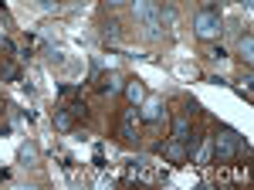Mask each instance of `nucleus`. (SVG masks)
<instances>
[{"instance_id": "obj_8", "label": "nucleus", "mask_w": 254, "mask_h": 190, "mask_svg": "<svg viewBox=\"0 0 254 190\" xmlns=\"http://www.w3.org/2000/svg\"><path fill=\"white\" fill-rule=\"evenodd\" d=\"M122 85H126V78H122V75H109V78H105V92H109V95L122 92Z\"/></svg>"}, {"instance_id": "obj_2", "label": "nucleus", "mask_w": 254, "mask_h": 190, "mask_svg": "<svg viewBox=\"0 0 254 190\" xmlns=\"http://www.w3.org/2000/svg\"><path fill=\"white\" fill-rule=\"evenodd\" d=\"M193 31H196V38H203V41H214L217 34H220V17H217V10H200L193 17Z\"/></svg>"}, {"instance_id": "obj_1", "label": "nucleus", "mask_w": 254, "mask_h": 190, "mask_svg": "<svg viewBox=\"0 0 254 190\" xmlns=\"http://www.w3.org/2000/svg\"><path fill=\"white\" fill-rule=\"evenodd\" d=\"M210 143H214V156L224 160V163H231V160L237 156V150H241V136H237L234 129H224V133L214 136Z\"/></svg>"}, {"instance_id": "obj_4", "label": "nucleus", "mask_w": 254, "mask_h": 190, "mask_svg": "<svg viewBox=\"0 0 254 190\" xmlns=\"http://www.w3.org/2000/svg\"><path fill=\"white\" fill-rule=\"evenodd\" d=\"M136 122H139V105H132V109H126L122 119H119V139L132 143L136 139Z\"/></svg>"}, {"instance_id": "obj_11", "label": "nucleus", "mask_w": 254, "mask_h": 190, "mask_svg": "<svg viewBox=\"0 0 254 190\" xmlns=\"http://www.w3.org/2000/svg\"><path fill=\"white\" fill-rule=\"evenodd\" d=\"M210 156H214V143H203V146L196 150V163H207Z\"/></svg>"}, {"instance_id": "obj_12", "label": "nucleus", "mask_w": 254, "mask_h": 190, "mask_svg": "<svg viewBox=\"0 0 254 190\" xmlns=\"http://www.w3.org/2000/svg\"><path fill=\"white\" fill-rule=\"evenodd\" d=\"M55 126H58V129H71V112H64V109H61V112L55 115Z\"/></svg>"}, {"instance_id": "obj_15", "label": "nucleus", "mask_w": 254, "mask_h": 190, "mask_svg": "<svg viewBox=\"0 0 254 190\" xmlns=\"http://www.w3.org/2000/svg\"><path fill=\"white\" fill-rule=\"evenodd\" d=\"M109 3H122V0H109Z\"/></svg>"}, {"instance_id": "obj_5", "label": "nucleus", "mask_w": 254, "mask_h": 190, "mask_svg": "<svg viewBox=\"0 0 254 190\" xmlns=\"http://www.w3.org/2000/svg\"><path fill=\"white\" fill-rule=\"evenodd\" d=\"M139 105H142L139 109V119H146V122H159L163 119V102L159 98H142Z\"/></svg>"}, {"instance_id": "obj_3", "label": "nucleus", "mask_w": 254, "mask_h": 190, "mask_svg": "<svg viewBox=\"0 0 254 190\" xmlns=\"http://www.w3.org/2000/svg\"><path fill=\"white\" fill-rule=\"evenodd\" d=\"M132 10H136V17L149 27V34H159L163 31V20H159V7L153 0H132Z\"/></svg>"}, {"instance_id": "obj_14", "label": "nucleus", "mask_w": 254, "mask_h": 190, "mask_svg": "<svg viewBox=\"0 0 254 190\" xmlns=\"http://www.w3.org/2000/svg\"><path fill=\"white\" fill-rule=\"evenodd\" d=\"M38 3H41V7H51V0H38Z\"/></svg>"}, {"instance_id": "obj_7", "label": "nucleus", "mask_w": 254, "mask_h": 190, "mask_svg": "<svg viewBox=\"0 0 254 190\" xmlns=\"http://www.w3.org/2000/svg\"><path fill=\"white\" fill-rule=\"evenodd\" d=\"M122 89H126V95H129V102H132V105H139V102L146 98V89H142V82H126Z\"/></svg>"}, {"instance_id": "obj_6", "label": "nucleus", "mask_w": 254, "mask_h": 190, "mask_svg": "<svg viewBox=\"0 0 254 190\" xmlns=\"http://www.w3.org/2000/svg\"><path fill=\"white\" fill-rule=\"evenodd\" d=\"M170 133H173L176 143H187V139H190V119H187V115H176V119H173V129H170Z\"/></svg>"}, {"instance_id": "obj_10", "label": "nucleus", "mask_w": 254, "mask_h": 190, "mask_svg": "<svg viewBox=\"0 0 254 190\" xmlns=\"http://www.w3.org/2000/svg\"><path fill=\"white\" fill-rule=\"evenodd\" d=\"M166 156H170V160H176V163H180V160H187V150H183V146H180V143H170V146H166Z\"/></svg>"}, {"instance_id": "obj_13", "label": "nucleus", "mask_w": 254, "mask_h": 190, "mask_svg": "<svg viewBox=\"0 0 254 190\" xmlns=\"http://www.w3.org/2000/svg\"><path fill=\"white\" fill-rule=\"evenodd\" d=\"M105 41H119V24H116V20L105 27Z\"/></svg>"}, {"instance_id": "obj_9", "label": "nucleus", "mask_w": 254, "mask_h": 190, "mask_svg": "<svg viewBox=\"0 0 254 190\" xmlns=\"http://www.w3.org/2000/svg\"><path fill=\"white\" fill-rule=\"evenodd\" d=\"M241 58H244V61H251V58H254V41H251V34H244V38H241Z\"/></svg>"}]
</instances>
